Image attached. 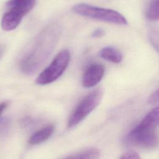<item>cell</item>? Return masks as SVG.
Segmentation results:
<instances>
[{"mask_svg":"<svg viewBox=\"0 0 159 159\" xmlns=\"http://www.w3.org/2000/svg\"><path fill=\"white\" fill-rule=\"evenodd\" d=\"M36 0H9L6 3L8 10L4 14L1 25L5 31H11L20 24L22 18L35 5Z\"/></svg>","mask_w":159,"mask_h":159,"instance_id":"2","label":"cell"},{"mask_svg":"<svg viewBox=\"0 0 159 159\" xmlns=\"http://www.w3.org/2000/svg\"><path fill=\"white\" fill-rule=\"evenodd\" d=\"M70 60V52L68 50H63L59 52L45 70L37 77L36 83L45 85L57 80L65 71Z\"/></svg>","mask_w":159,"mask_h":159,"instance_id":"4","label":"cell"},{"mask_svg":"<svg viewBox=\"0 0 159 159\" xmlns=\"http://www.w3.org/2000/svg\"><path fill=\"white\" fill-rule=\"evenodd\" d=\"M159 108L150 111L128 134L127 140L130 145L147 149L155 148L158 145L157 129L158 125Z\"/></svg>","mask_w":159,"mask_h":159,"instance_id":"1","label":"cell"},{"mask_svg":"<svg viewBox=\"0 0 159 159\" xmlns=\"http://www.w3.org/2000/svg\"><path fill=\"white\" fill-rule=\"evenodd\" d=\"M100 156L99 150L94 147H88L66 157V158L96 159Z\"/></svg>","mask_w":159,"mask_h":159,"instance_id":"9","label":"cell"},{"mask_svg":"<svg viewBox=\"0 0 159 159\" xmlns=\"http://www.w3.org/2000/svg\"><path fill=\"white\" fill-rule=\"evenodd\" d=\"M0 54H1V51H0Z\"/></svg>","mask_w":159,"mask_h":159,"instance_id":"15","label":"cell"},{"mask_svg":"<svg viewBox=\"0 0 159 159\" xmlns=\"http://www.w3.org/2000/svg\"><path fill=\"white\" fill-rule=\"evenodd\" d=\"M73 11L77 14L93 19L104 21L118 25H126L127 19L119 12L106 8L80 3L73 7Z\"/></svg>","mask_w":159,"mask_h":159,"instance_id":"3","label":"cell"},{"mask_svg":"<svg viewBox=\"0 0 159 159\" xmlns=\"http://www.w3.org/2000/svg\"><path fill=\"white\" fill-rule=\"evenodd\" d=\"M104 34H105V31L104 29L101 28H98L94 30H93V32L91 34V36L95 38H100L104 36Z\"/></svg>","mask_w":159,"mask_h":159,"instance_id":"13","label":"cell"},{"mask_svg":"<svg viewBox=\"0 0 159 159\" xmlns=\"http://www.w3.org/2000/svg\"><path fill=\"white\" fill-rule=\"evenodd\" d=\"M159 100V92L158 89L155 91L148 98V102L151 104H158Z\"/></svg>","mask_w":159,"mask_h":159,"instance_id":"12","label":"cell"},{"mask_svg":"<svg viewBox=\"0 0 159 159\" xmlns=\"http://www.w3.org/2000/svg\"><path fill=\"white\" fill-rule=\"evenodd\" d=\"M103 96L102 89L98 88L87 94L76 106L70 117L67 125L72 128L82 121L99 104Z\"/></svg>","mask_w":159,"mask_h":159,"instance_id":"5","label":"cell"},{"mask_svg":"<svg viewBox=\"0 0 159 159\" xmlns=\"http://www.w3.org/2000/svg\"><path fill=\"white\" fill-rule=\"evenodd\" d=\"M99 55L102 58L114 63H119L122 60V53L115 47L111 46L102 48Z\"/></svg>","mask_w":159,"mask_h":159,"instance_id":"8","label":"cell"},{"mask_svg":"<svg viewBox=\"0 0 159 159\" xmlns=\"http://www.w3.org/2000/svg\"><path fill=\"white\" fill-rule=\"evenodd\" d=\"M159 0H150L146 11L148 19L152 21L158 20L159 17Z\"/></svg>","mask_w":159,"mask_h":159,"instance_id":"10","label":"cell"},{"mask_svg":"<svg viewBox=\"0 0 159 159\" xmlns=\"http://www.w3.org/2000/svg\"><path fill=\"white\" fill-rule=\"evenodd\" d=\"M7 106V103L6 102H2L0 103V116L2 114V113L4 112L5 109L6 108Z\"/></svg>","mask_w":159,"mask_h":159,"instance_id":"14","label":"cell"},{"mask_svg":"<svg viewBox=\"0 0 159 159\" xmlns=\"http://www.w3.org/2000/svg\"><path fill=\"white\" fill-rule=\"evenodd\" d=\"M120 158H133V159H139L140 158V155L135 151H127L124 153L120 157Z\"/></svg>","mask_w":159,"mask_h":159,"instance_id":"11","label":"cell"},{"mask_svg":"<svg viewBox=\"0 0 159 159\" xmlns=\"http://www.w3.org/2000/svg\"><path fill=\"white\" fill-rule=\"evenodd\" d=\"M54 126L48 125L35 132L29 139L30 145H37L47 140L53 134Z\"/></svg>","mask_w":159,"mask_h":159,"instance_id":"7","label":"cell"},{"mask_svg":"<svg viewBox=\"0 0 159 159\" xmlns=\"http://www.w3.org/2000/svg\"><path fill=\"white\" fill-rule=\"evenodd\" d=\"M104 67L102 65L94 63L86 70L82 78V85L85 88H91L97 84L103 78Z\"/></svg>","mask_w":159,"mask_h":159,"instance_id":"6","label":"cell"}]
</instances>
